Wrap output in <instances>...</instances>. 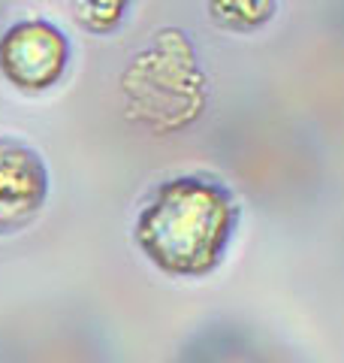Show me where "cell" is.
<instances>
[{"label": "cell", "instance_id": "obj_1", "mask_svg": "<svg viewBox=\"0 0 344 363\" xmlns=\"http://www.w3.org/2000/svg\"><path fill=\"white\" fill-rule=\"evenodd\" d=\"M236 203L212 179L178 176L157 185L136 218V245L166 276H205L224 257Z\"/></svg>", "mask_w": 344, "mask_h": 363}, {"label": "cell", "instance_id": "obj_2", "mask_svg": "<svg viewBox=\"0 0 344 363\" xmlns=\"http://www.w3.org/2000/svg\"><path fill=\"white\" fill-rule=\"evenodd\" d=\"M70 64L67 33L45 18L16 21L0 37V73L25 94L49 91L64 79Z\"/></svg>", "mask_w": 344, "mask_h": 363}, {"label": "cell", "instance_id": "obj_3", "mask_svg": "<svg viewBox=\"0 0 344 363\" xmlns=\"http://www.w3.org/2000/svg\"><path fill=\"white\" fill-rule=\"evenodd\" d=\"M49 197V169L28 143L0 136V236L25 230Z\"/></svg>", "mask_w": 344, "mask_h": 363}, {"label": "cell", "instance_id": "obj_4", "mask_svg": "<svg viewBox=\"0 0 344 363\" xmlns=\"http://www.w3.org/2000/svg\"><path fill=\"white\" fill-rule=\"evenodd\" d=\"M212 18L227 28H257L272 16V4H212Z\"/></svg>", "mask_w": 344, "mask_h": 363}, {"label": "cell", "instance_id": "obj_5", "mask_svg": "<svg viewBox=\"0 0 344 363\" xmlns=\"http://www.w3.org/2000/svg\"><path fill=\"white\" fill-rule=\"evenodd\" d=\"M124 9L127 4H82L79 6V25H85L94 33H106L124 18Z\"/></svg>", "mask_w": 344, "mask_h": 363}]
</instances>
